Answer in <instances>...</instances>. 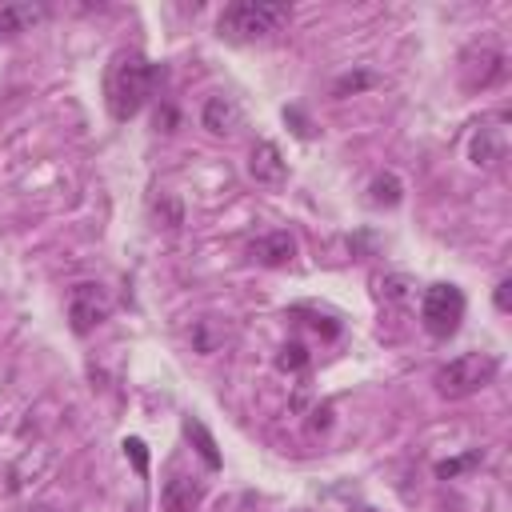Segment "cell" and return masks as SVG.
<instances>
[{"instance_id":"6da1fadb","label":"cell","mask_w":512,"mask_h":512,"mask_svg":"<svg viewBox=\"0 0 512 512\" xmlns=\"http://www.w3.org/2000/svg\"><path fill=\"white\" fill-rule=\"evenodd\" d=\"M152 84H156V64L136 52V48H120L108 68H104V104H108V116L116 124L132 120L148 96H152Z\"/></svg>"},{"instance_id":"7a4b0ae2","label":"cell","mask_w":512,"mask_h":512,"mask_svg":"<svg viewBox=\"0 0 512 512\" xmlns=\"http://www.w3.org/2000/svg\"><path fill=\"white\" fill-rule=\"evenodd\" d=\"M288 20H292V4L284 0H236L220 12L216 32L228 44H252V40H268Z\"/></svg>"},{"instance_id":"3957f363","label":"cell","mask_w":512,"mask_h":512,"mask_svg":"<svg viewBox=\"0 0 512 512\" xmlns=\"http://www.w3.org/2000/svg\"><path fill=\"white\" fill-rule=\"evenodd\" d=\"M500 372V360L492 352H460L436 372V392L448 400H464L480 388H488Z\"/></svg>"},{"instance_id":"277c9868","label":"cell","mask_w":512,"mask_h":512,"mask_svg":"<svg viewBox=\"0 0 512 512\" xmlns=\"http://www.w3.org/2000/svg\"><path fill=\"white\" fill-rule=\"evenodd\" d=\"M464 308H468V300L456 284H428L420 296V324L432 340H448V336H456Z\"/></svg>"},{"instance_id":"5b68a950","label":"cell","mask_w":512,"mask_h":512,"mask_svg":"<svg viewBox=\"0 0 512 512\" xmlns=\"http://www.w3.org/2000/svg\"><path fill=\"white\" fill-rule=\"evenodd\" d=\"M108 316H112V296H108L104 284H96V280L72 284V292H68V324H72L76 336L96 332Z\"/></svg>"},{"instance_id":"8992f818","label":"cell","mask_w":512,"mask_h":512,"mask_svg":"<svg viewBox=\"0 0 512 512\" xmlns=\"http://www.w3.org/2000/svg\"><path fill=\"white\" fill-rule=\"evenodd\" d=\"M500 76H504V52H500V48L476 44V48H468V52L460 56V80H464L468 92L488 88V84H496Z\"/></svg>"},{"instance_id":"52a82bcc","label":"cell","mask_w":512,"mask_h":512,"mask_svg":"<svg viewBox=\"0 0 512 512\" xmlns=\"http://www.w3.org/2000/svg\"><path fill=\"white\" fill-rule=\"evenodd\" d=\"M204 500V480L200 476H184V472H172L160 488V504L164 512H196Z\"/></svg>"},{"instance_id":"ba28073f","label":"cell","mask_w":512,"mask_h":512,"mask_svg":"<svg viewBox=\"0 0 512 512\" xmlns=\"http://www.w3.org/2000/svg\"><path fill=\"white\" fill-rule=\"evenodd\" d=\"M248 176L256 180V184H284V176H288V164H284V156H280V148L272 144V140H256L252 144V156H248Z\"/></svg>"},{"instance_id":"9c48e42d","label":"cell","mask_w":512,"mask_h":512,"mask_svg":"<svg viewBox=\"0 0 512 512\" xmlns=\"http://www.w3.org/2000/svg\"><path fill=\"white\" fill-rule=\"evenodd\" d=\"M248 256H252L256 264H264V268H280V264H288V260L296 256V240H292V232L276 228V232L256 236V240L248 244Z\"/></svg>"},{"instance_id":"30bf717a","label":"cell","mask_w":512,"mask_h":512,"mask_svg":"<svg viewBox=\"0 0 512 512\" xmlns=\"http://www.w3.org/2000/svg\"><path fill=\"white\" fill-rule=\"evenodd\" d=\"M200 120H204V128L212 132V136H232L236 128H240V120H244V112H240V104L232 100V96H208L204 100V112H200Z\"/></svg>"},{"instance_id":"8fae6325","label":"cell","mask_w":512,"mask_h":512,"mask_svg":"<svg viewBox=\"0 0 512 512\" xmlns=\"http://www.w3.org/2000/svg\"><path fill=\"white\" fill-rule=\"evenodd\" d=\"M468 156H472L476 168H496L504 160V128L480 124L476 136H472V144H468Z\"/></svg>"},{"instance_id":"7c38bea8","label":"cell","mask_w":512,"mask_h":512,"mask_svg":"<svg viewBox=\"0 0 512 512\" xmlns=\"http://www.w3.org/2000/svg\"><path fill=\"white\" fill-rule=\"evenodd\" d=\"M368 200L376 208H396L404 200V180L396 172H376L372 184H368Z\"/></svg>"},{"instance_id":"4fadbf2b","label":"cell","mask_w":512,"mask_h":512,"mask_svg":"<svg viewBox=\"0 0 512 512\" xmlns=\"http://www.w3.org/2000/svg\"><path fill=\"white\" fill-rule=\"evenodd\" d=\"M184 436L196 444V452H200V460L208 464V468H220V452H216V440H212V432L196 420V416H184Z\"/></svg>"},{"instance_id":"5bb4252c","label":"cell","mask_w":512,"mask_h":512,"mask_svg":"<svg viewBox=\"0 0 512 512\" xmlns=\"http://www.w3.org/2000/svg\"><path fill=\"white\" fill-rule=\"evenodd\" d=\"M276 368H280V372H304V368H308V348H304L300 340L284 344V348L276 352Z\"/></svg>"},{"instance_id":"9a60e30c","label":"cell","mask_w":512,"mask_h":512,"mask_svg":"<svg viewBox=\"0 0 512 512\" xmlns=\"http://www.w3.org/2000/svg\"><path fill=\"white\" fill-rule=\"evenodd\" d=\"M480 460H484V452L472 448V452H464V456H456V460H440V464H436V476H440V480H452L456 472H464V468H472V464H480Z\"/></svg>"},{"instance_id":"2e32d148","label":"cell","mask_w":512,"mask_h":512,"mask_svg":"<svg viewBox=\"0 0 512 512\" xmlns=\"http://www.w3.org/2000/svg\"><path fill=\"white\" fill-rule=\"evenodd\" d=\"M376 76L372 72H344L336 84H332V96H348V92H360V88H372Z\"/></svg>"},{"instance_id":"e0dca14e","label":"cell","mask_w":512,"mask_h":512,"mask_svg":"<svg viewBox=\"0 0 512 512\" xmlns=\"http://www.w3.org/2000/svg\"><path fill=\"white\" fill-rule=\"evenodd\" d=\"M124 456L136 464V472H140V476H148V452H144V440L128 436V440H124Z\"/></svg>"},{"instance_id":"ac0fdd59","label":"cell","mask_w":512,"mask_h":512,"mask_svg":"<svg viewBox=\"0 0 512 512\" xmlns=\"http://www.w3.org/2000/svg\"><path fill=\"white\" fill-rule=\"evenodd\" d=\"M492 300H496V308H500V312H508V308H512V280H508V276L496 284V296H492Z\"/></svg>"},{"instance_id":"d6986e66","label":"cell","mask_w":512,"mask_h":512,"mask_svg":"<svg viewBox=\"0 0 512 512\" xmlns=\"http://www.w3.org/2000/svg\"><path fill=\"white\" fill-rule=\"evenodd\" d=\"M348 512H372V508H368V504H360V508H348Z\"/></svg>"},{"instance_id":"ffe728a7","label":"cell","mask_w":512,"mask_h":512,"mask_svg":"<svg viewBox=\"0 0 512 512\" xmlns=\"http://www.w3.org/2000/svg\"><path fill=\"white\" fill-rule=\"evenodd\" d=\"M4 32H8V24H4V16H0V36H4Z\"/></svg>"}]
</instances>
